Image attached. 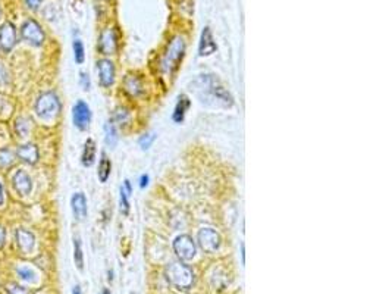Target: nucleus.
<instances>
[{
	"mask_svg": "<svg viewBox=\"0 0 392 294\" xmlns=\"http://www.w3.org/2000/svg\"><path fill=\"white\" fill-rule=\"evenodd\" d=\"M16 44V30L12 22L6 21L0 25V46L6 51H11Z\"/></svg>",
	"mask_w": 392,
	"mask_h": 294,
	"instance_id": "obj_9",
	"label": "nucleus"
},
{
	"mask_svg": "<svg viewBox=\"0 0 392 294\" xmlns=\"http://www.w3.org/2000/svg\"><path fill=\"white\" fill-rule=\"evenodd\" d=\"M110 171H112V164L109 161V157L106 156V153H101L100 164H99V179L101 182H106L109 177H110Z\"/></svg>",
	"mask_w": 392,
	"mask_h": 294,
	"instance_id": "obj_20",
	"label": "nucleus"
},
{
	"mask_svg": "<svg viewBox=\"0 0 392 294\" xmlns=\"http://www.w3.org/2000/svg\"><path fill=\"white\" fill-rule=\"evenodd\" d=\"M61 109H62V104L54 91H46V93L40 94L34 104V111H36L37 116L44 121H50V119H54L56 116H59Z\"/></svg>",
	"mask_w": 392,
	"mask_h": 294,
	"instance_id": "obj_3",
	"label": "nucleus"
},
{
	"mask_svg": "<svg viewBox=\"0 0 392 294\" xmlns=\"http://www.w3.org/2000/svg\"><path fill=\"white\" fill-rule=\"evenodd\" d=\"M9 81H11L9 72L6 69V66L0 62V86H6V84H9Z\"/></svg>",
	"mask_w": 392,
	"mask_h": 294,
	"instance_id": "obj_30",
	"label": "nucleus"
},
{
	"mask_svg": "<svg viewBox=\"0 0 392 294\" xmlns=\"http://www.w3.org/2000/svg\"><path fill=\"white\" fill-rule=\"evenodd\" d=\"M79 84H81V87L86 90H90V86H91V83H90V77L87 72H81L79 74Z\"/></svg>",
	"mask_w": 392,
	"mask_h": 294,
	"instance_id": "obj_32",
	"label": "nucleus"
},
{
	"mask_svg": "<svg viewBox=\"0 0 392 294\" xmlns=\"http://www.w3.org/2000/svg\"><path fill=\"white\" fill-rule=\"evenodd\" d=\"M21 37L24 41L30 43L31 46H41L46 40V34L43 31L41 25L38 24L36 19H26L25 22L21 26Z\"/></svg>",
	"mask_w": 392,
	"mask_h": 294,
	"instance_id": "obj_5",
	"label": "nucleus"
},
{
	"mask_svg": "<svg viewBox=\"0 0 392 294\" xmlns=\"http://www.w3.org/2000/svg\"><path fill=\"white\" fill-rule=\"evenodd\" d=\"M116 33L115 30L109 28L106 31H103L99 39V49L103 55H114L116 51Z\"/></svg>",
	"mask_w": 392,
	"mask_h": 294,
	"instance_id": "obj_13",
	"label": "nucleus"
},
{
	"mask_svg": "<svg viewBox=\"0 0 392 294\" xmlns=\"http://www.w3.org/2000/svg\"><path fill=\"white\" fill-rule=\"evenodd\" d=\"M16 242H18L19 249H21L25 255H30V253L34 250L36 237H34V234H33L31 231L19 228V230H16Z\"/></svg>",
	"mask_w": 392,
	"mask_h": 294,
	"instance_id": "obj_14",
	"label": "nucleus"
},
{
	"mask_svg": "<svg viewBox=\"0 0 392 294\" xmlns=\"http://www.w3.org/2000/svg\"><path fill=\"white\" fill-rule=\"evenodd\" d=\"M96 161V143L93 139H89L84 144V149H82V154H81V162L84 167H93Z\"/></svg>",
	"mask_w": 392,
	"mask_h": 294,
	"instance_id": "obj_17",
	"label": "nucleus"
},
{
	"mask_svg": "<svg viewBox=\"0 0 392 294\" xmlns=\"http://www.w3.org/2000/svg\"><path fill=\"white\" fill-rule=\"evenodd\" d=\"M125 90L131 96H139L143 93L141 81L135 77H127L125 78Z\"/></svg>",
	"mask_w": 392,
	"mask_h": 294,
	"instance_id": "obj_21",
	"label": "nucleus"
},
{
	"mask_svg": "<svg viewBox=\"0 0 392 294\" xmlns=\"http://www.w3.org/2000/svg\"><path fill=\"white\" fill-rule=\"evenodd\" d=\"M184 51H185V41H184L182 37L178 36L167 46V50H166L163 62H162L164 72L171 74V72H174L177 69L178 64L184 58Z\"/></svg>",
	"mask_w": 392,
	"mask_h": 294,
	"instance_id": "obj_4",
	"label": "nucleus"
},
{
	"mask_svg": "<svg viewBox=\"0 0 392 294\" xmlns=\"http://www.w3.org/2000/svg\"><path fill=\"white\" fill-rule=\"evenodd\" d=\"M164 275H166V280L179 290H188L194 281L192 269L188 265L182 263V260L169 263L164 269Z\"/></svg>",
	"mask_w": 392,
	"mask_h": 294,
	"instance_id": "obj_2",
	"label": "nucleus"
},
{
	"mask_svg": "<svg viewBox=\"0 0 392 294\" xmlns=\"http://www.w3.org/2000/svg\"><path fill=\"white\" fill-rule=\"evenodd\" d=\"M190 104V99H188L185 94H181V96L178 97V103L177 106H175V111H174V121H175L177 124H181V122L184 121V118H185V114H187Z\"/></svg>",
	"mask_w": 392,
	"mask_h": 294,
	"instance_id": "obj_18",
	"label": "nucleus"
},
{
	"mask_svg": "<svg viewBox=\"0 0 392 294\" xmlns=\"http://www.w3.org/2000/svg\"><path fill=\"white\" fill-rule=\"evenodd\" d=\"M147 184H149V175H141V178H139V187L144 189Z\"/></svg>",
	"mask_w": 392,
	"mask_h": 294,
	"instance_id": "obj_35",
	"label": "nucleus"
},
{
	"mask_svg": "<svg viewBox=\"0 0 392 294\" xmlns=\"http://www.w3.org/2000/svg\"><path fill=\"white\" fill-rule=\"evenodd\" d=\"M12 182L15 190L19 193L21 196H26L33 190V181L30 178V175L26 174L24 169H18L12 177Z\"/></svg>",
	"mask_w": 392,
	"mask_h": 294,
	"instance_id": "obj_11",
	"label": "nucleus"
},
{
	"mask_svg": "<svg viewBox=\"0 0 392 294\" xmlns=\"http://www.w3.org/2000/svg\"><path fill=\"white\" fill-rule=\"evenodd\" d=\"M5 242H6V231L0 225V249L5 246Z\"/></svg>",
	"mask_w": 392,
	"mask_h": 294,
	"instance_id": "obj_34",
	"label": "nucleus"
},
{
	"mask_svg": "<svg viewBox=\"0 0 392 294\" xmlns=\"http://www.w3.org/2000/svg\"><path fill=\"white\" fill-rule=\"evenodd\" d=\"M174 252L177 253L179 260H191L197 253V247L190 235L182 234V235H178L174 242Z\"/></svg>",
	"mask_w": 392,
	"mask_h": 294,
	"instance_id": "obj_6",
	"label": "nucleus"
},
{
	"mask_svg": "<svg viewBox=\"0 0 392 294\" xmlns=\"http://www.w3.org/2000/svg\"><path fill=\"white\" fill-rule=\"evenodd\" d=\"M13 157H15V154H13L12 150H9V149H0V167L8 168L9 165H12Z\"/></svg>",
	"mask_w": 392,
	"mask_h": 294,
	"instance_id": "obj_26",
	"label": "nucleus"
},
{
	"mask_svg": "<svg viewBox=\"0 0 392 294\" xmlns=\"http://www.w3.org/2000/svg\"><path fill=\"white\" fill-rule=\"evenodd\" d=\"M71 207L76 221H82L87 217V199L82 193H75L71 197Z\"/></svg>",
	"mask_w": 392,
	"mask_h": 294,
	"instance_id": "obj_15",
	"label": "nucleus"
},
{
	"mask_svg": "<svg viewBox=\"0 0 392 294\" xmlns=\"http://www.w3.org/2000/svg\"><path fill=\"white\" fill-rule=\"evenodd\" d=\"M191 87L202 102L209 103V100H215V103H222L223 106L234 104V99L228 90L213 75H200L191 84Z\"/></svg>",
	"mask_w": 392,
	"mask_h": 294,
	"instance_id": "obj_1",
	"label": "nucleus"
},
{
	"mask_svg": "<svg viewBox=\"0 0 392 294\" xmlns=\"http://www.w3.org/2000/svg\"><path fill=\"white\" fill-rule=\"evenodd\" d=\"M16 156H18L19 161L25 162L28 165H36L38 162L40 153H38V147L36 144L26 143V144H22V146L18 147Z\"/></svg>",
	"mask_w": 392,
	"mask_h": 294,
	"instance_id": "obj_12",
	"label": "nucleus"
},
{
	"mask_svg": "<svg viewBox=\"0 0 392 294\" xmlns=\"http://www.w3.org/2000/svg\"><path fill=\"white\" fill-rule=\"evenodd\" d=\"M103 294H110V291H109V290H104V291H103Z\"/></svg>",
	"mask_w": 392,
	"mask_h": 294,
	"instance_id": "obj_40",
	"label": "nucleus"
},
{
	"mask_svg": "<svg viewBox=\"0 0 392 294\" xmlns=\"http://www.w3.org/2000/svg\"><path fill=\"white\" fill-rule=\"evenodd\" d=\"M72 294H82L81 293V288H79L78 285H75V287H74V290H72Z\"/></svg>",
	"mask_w": 392,
	"mask_h": 294,
	"instance_id": "obj_39",
	"label": "nucleus"
},
{
	"mask_svg": "<svg viewBox=\"0 0 392 294\" xmlns=\"http://www.w3.org/2000/svg\"><path fill=\"white\" fill-rule=\"evenodd\" d=\"M0 16H2V9H0Z\"/></svg>",
	"mask_w": 392,
	"mask_h": 294,
	"instance_id": "obj_41",
	"label": "nucleus"
},
{
	"mask_svg": "<svg viewBox=\"0 0 392 294\" xmlns=\"http://www.w3.org/2000/svg\"><path fill=\"white\" fill-rule=\"evenodd\" d=\"M118 140H119V136H118L115 124L114 122H106L104 124V141H106V144L109 147H115L118 144Z\"/></svg>",
	"mask_w": 392,
	"mask_h": 294,
	"instance_id": "obj_19",
	"label": "nucleus"
},
{
	"mask_svg": "<svg viewBox=\"0 0 392 294\" xmlns=\"http://www.w3.org/2000/svg\"><path fill=\"white\" fill-rule=\"evenodd\" d=\"M99 81L103 87H110L115 83V65L109 59H100L97 62Z\"/></svg>",
	"mask_w": 392,
	"mask_h": 294,
	"instance_id": "obj_10",
	"label": "nucleus"
},
{
	"mask_svg": "<svg viewBox=\"0 0 392 294\" xmlns=\"http://www.w3.org/2000/svg\"><path fill=\"white\" fill-rule=\"evenodd\" d=\"M241 253H242V263L245 262V247H244V244L241 246Z\"/></svg>",
	"mask_w": 392,
	"mask_h": 294,
	"instance_id": "obj_38",
	"label": "nucleus"
},
{
	"mask_svg": "<svg viewBox=\"0 0 392 294\" xmlns=\"http://www.w3.org/2000/svg\"><path fill=\"white\" fill-rule=\"evenodd\" d=\"M156 140V134L154 132H147V134H144V136H141V139L138 140L139 147L143 149V150H147V149H150L152 147V144Z\"/></svg>",
	"mask_w": 392,
	"mask_h": 294,
	"instance_id": "obj_28",
	"label": "nucleus"
},
{
	"mask_svg": "<svg viewBox=\"0 0 392 294\" xmlns=\"http://www.w3.org/2000/svg\"><path fill=\"white\" fill-rule=\"evenodd\" d=\"M5 202V190H3V184L0 182V206Z\"/></svg>",
	"mask_w": 392,
	"mask_h": 294,
	"instance_id": "obj_37",
	"label": "nucleus"
},
{
	"mask_svg": "<svg viewBox=\"0 0 392 294\" xmlns=\"http://www.w3.org/2000/svg\"><path fill=\"white\" fill-rule=\"evenodd\" d=\"M6 291H8V294H28V290H26L25 287L18 285V284H15V282L6 285Z\"/></svg>",
	"mask_w": 392,
	"mask_h": 294,
	"instance_id": "obj_29",
	"label": "nucleus"
},
{
	"mask_svg": "<svg viewBox=\"0 0 392 294\" xmlns=\"http://www.w3.org/2000/svg\"><path fill=\"white\" fill-rule=\"evenodd\" d=\"M217 46H216L212 31L209 26H206L202 33V39H200V46H199V55L200 56H209L212 53H215Z\"/></svg>",
	"mask_w": 392,
	"mask_h": 294,
	"instance_id": "obj_16",
	"label": "nucleus"
},
{
	"mask_svg": "<svg viewBox=\"0 0 392 294\" xmlns=\"http://www.w3.org/2000/svg\"><path fill=\"white\" fill-rule=\"evenodd\" d=\"M25 3L31 11H37L40 5L43 3V0H25Z\"/></svg>",
	"mask_w": 392,
	"mask_h": 294,
	"instance_id": "obj_33",
	"label": "nucleus"
},
{
	"mask_svg": "<svg viewBox=\"0 0 392 294\" xmlns=\"http://www.w3.org/2000/svg\"><path fill=\"white\" fill-rule=\"evenodd\" d=\"M199 244L206 253H215L220 247V235L212 228H203L199 231Z\"/></svg>",
	"mask_w": 392,
	"mask_h": 294,
	"instance_id": "obj_8",
	"label": "nucleus"
},
{
	"mask_svg": "<svg viewBox=\"0 0 392 294\" xmlns=\"http://www.w3.org/2000/svg\"><path fill=\"white\" fill-rule=\"evenodd\" d=\"M72 121L79 131H86L91 122V111L90 106L84 100H78L72 109Z\"/></svg>",
	"mask_w": 392,
	"mask_h": 294,
	"instance_id": "obj_7",
	"label": "nucleus"
},
{
	"mask_svg": "<svg viewBox=\"0 0 392 294\" xmlns=\"http://www.w3.org/2000/svg\"><path fill=\"white\" fill-rule=\"evenodd\" d=\"M72 47H74V56H75V62L78 65H81L84 62V59H86V50H84V44H82V41L81 40H74V44H72Z\"/></svg>",
	"mask_w": 392,
	"mask_h": 294,
	"instance_id": "obj_23",
	"label": "nucleus"
},
{
	"mask_svg": "<svg viewBox=\"0 0 392 294\" xmlns=\"http://www.w3.org/2000/svg\"><path fill=\"white\" fill-rule=\"evenodd\" d=\"M16 274H18V277H19L22 281H26V282L36 281V272H34L31 268H28V266H19V268L16 269Z\"/></svg>",
	"mask_w": 392,
	"mask_h": 294,
	"instance_id": "obj_24",
	"label": "nucleus"
},
{
	"mask_svg": "<svg viewBox=\"0 0 392 294\" xmlns=\"http://www.w3.org/2000/svg\"><path fill=\"white\" fill-rule=\"evenodd\" d=\"M119 205H121V212L124 215H128L129 213V194L125 192L124 187H121V193H119Z\"/></svg>",
	"mask_w": 392,
	"mask_h": 294,
	"instance_id": "obj_27",
	"label": "nucleus"
},
{
	"mask_svg": "<svg viewBox=\"0 0 392 294\" xmlns=\"http://www.w3.org/2000/svg\"><path fill=\"white\" fill-rule=\"evenodd\" d=\"M74 260H75L76 268L82 271V268H84V255H82L81 240L78 237L74 238Z\"/></svg>",
	"mask_w": 392,
	"mask_h": 294,
	"instance_id": "obj_22",
	"label": "nucleus"
},
{
	"mask_svg": "<svg viewBox=\"0 0 392 294\" xmlns=\"http://www.w3.org/2000/svg\"><path fill=\"white\" fill-rule=\"evenodd\" d=\"M124 189H125V192L131 196V193H132V187H131V182H129L128 179H125V182H124Z\"/></svg>",
	"mask_w": 392,
	"mask_h": 294,
	"instance_id": "obj_36",
	"label": "nucleus"
},
{
	"mask_svg": "<svg viewBox=\"0 0 392 294\" xmlns=\"http://www.w3.org/2000/svg\"><path fill=\"white\" fill-rule=\"evenodd\" d=\"M128 118H129V115H128V112L125 109H118L115 112V121H118L119 124H125L128 121Z\"/></svg>",
	"mask_w": 392,
	"mask_h": 294,
	"instance_id": "obj_31",
	"label": "nucleus"
},
{
	"mask_svg": "<svg viewBox=\"0 0 392 294\" xmlns=\"http://www.w3.org/2000/svg\"><path fill=\"white\" fill-rule=\"evenodd\" d=\"M15 129L18 132L19 137H25L28 136V131H30V124H28V119L26 118H18L16 122H15Z\"/></svg>",
	"mask_w": 392,
	"mask_h": 294,
	"instance_id": "obj_25",
	"label": "nucleus"
}]
</instances>
